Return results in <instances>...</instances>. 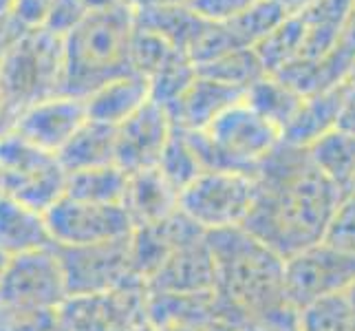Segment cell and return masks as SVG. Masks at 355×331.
Here are the masks:
<instances>
[{"mask_svg":"<svg viewBox=\"0 0 355 331\" xmlns=\"http://www.w3.org/2000/svg\"><path fill=\"white\" fill-rule=\"evenodd\" d=\"M324 243L355 256V199H345L329 226Z\"/></svg>","mask_w":355,"mask_h":331,"instance_id":"obj_28","label":"cell"},{"mask_svg":"<svg viewBox=\"0 0 355 331\" xmlns=\"http://www.w3.org/2000/svg\"><path fill=\"white\" fill-rule=\"evenodd\" d=\"M132 31L135 11L128 5L91 11L64 38L62 95L87 100L108 82L135 73L130 65Z\"/></svg>","mask_w":355,"mask_h":331,"instance_id":"obj_3","label":"cell"},{"mask_svg":"<svg viewBox=\"0 0 355 331\" xmlns=\"http://www.w3.org/2000/svg\"><path fill=\"white\" fill-rule=\"evenodd\" d=\"M254 3L256 0H188V5L207 22H230Z\"/></svg>","mask_w":355,"mask_h":331,"instance_id":"obj_29","label":"cell"},{"mask_svg":"<svg viewBox=\"0 0 355 331\" xmlns=\"http://www.w3.org/2000/svg\"><path fill=\"white\" fill-rule=\"evenodd\" d=\"M188 0H126V5L132 11H146V9H159V7H170V5H181Z\"/></svg>","mask_w":355,"mask_h":331,"instance_id":"obj_32","label":"cell"},{"mask_svg":"<svg viewBox=\"0 0 355 331\" xmlns=\"http://www.w3.org/2000/svg\"><path fill=\"white\" fill-rule=\"evenodd\" d=\"M287 18H289L287 9L278 0H256L248 11H243L241 16L225 24L234 33L236 42L243 49H254L274 29H278Z\"/></svg>","mask_w":355,"mask_h":331,"instance_id":"obj_21","label":"cell"},{"mask_svg":"<svg viewBox=\"0 0 355 331\" xmlns=\"http://www.w3.org/2000/svg\"><path fill=\"white\" fill-rule=\"evenodd\" d=\"M84 5L89 7V11H106L119 5H126V0H84Z\"/></svg>","mask_w":355,"mask_h":331,"instance_id":"obj_33","label":"cell"},{"mask_svg":"<svg viewBox=\"0 0 355 331\" xmlns=\"http://www.w3.org/2000/svg\"><path fill=\"white\" fill-rule=\"evenodd\" d=\"M177 53H183V51L175 49L155 31H148L135 24V31L130 38V65L135 73H139V76L150 80L155 73L159 69H164Z\"/></svg>","mask_w":355,"mask_h":331,"instance_id":"obj_25","label":"cell"},{"mask_svg":"<svg viewBox=\"0 0 355 331\" xmlns=\"http://www.w3.org/2000/svg\"><path fill=\"white\" fill-rule=\"evenodd\" d=\"M355 7V0H315L300 16L307 27L304 46L298 60H322L338 42L342 29Z\"/></svg>","mask_w":355,"mask_h":331,"instance_id":"obj_13","label":"cell"},{"mask_svg":"<svg viewBox=\"0 0 355 331\" xmlns=\"http://www.w3.org/2000/svg\"><path fill=\"white\" fill-rule=\"evenodd\" d=\"M148 102L150 80L139 76V73H130V76L108 82L106 87L87 97V110L89 119L119 126Z\"/></svg>","mask_w":355,"mask_h":331,"instance_id":"obj_12","label":"cell"},{"mask_svg":"<svg viewBox=\"0 0 355 331\" xmlns=\"http://www.w3.org/2000/svg\"><path fill=\"white\" fill-rule=\"evenodd\" d=\"M89 121L87 100L78 97H62V100L49 102L40 108H35L27 117V130L31 135H38L35 139H42L46 144L67 146L69 139Z\"/></svg>","mask_w":355,"mask_h":331,"instance_id":"obj_15","label":"cell"},{"mask_svg":"<svg viewBox=\"0 0 355 331\" xmlns=\"http://www.w3.org/2000/svg\"><path fill=\"white\" fill-rule=\"evenodd\" d=\"M126 192H130L132 207L148 226H155L179 210V192L159 168L130 175Z\"/></svg>","mask_w":355,"mask_h":331,"instance_id":"obj_16","label":"cell"},{"mask_svg":"<svg viewBox=\"0 0 355 331\" xmlns=\"http://www.w3.org/2000/svg\"><path fill=\"white\" fill-rule=\"evenodd\" d=\"M135 24L155 31L179 51L188 53L207 27V20H203L188 3H181L159 9L135 11Z\"/></svg>","mask_w":355,"mask_h":331,"instance_id":"obj_14","label":"cell"},{"mask_svg":"<svg viewBox=\"0 0 355 331\" xmlns=\"http://www.w3.org/2000/svg\"><path fill=\"white\" fill-rule=\"evenodd\" d=\"M49 7H51V0H14V7H11L9 14H14L22 27L33 31L44 27Z\"/></svg>","mask_w":355,"mask_h":331,"instance_id":"obj_30","label":"cell"},{"mask_svg":"<svg viewBox=\"0 0 355 331\" xmlns=\"http://www.w3.org/2000/svg\"><path fill=\"white\" fill-rule=\"evenodd\" d=\"M11 7H14V0H0V16L9 14Z\"/></svg>","mask_w":355,"mask_h":331,"instance_id":"obj_36","label":"cell"},{"mask_svg":"<svg viewBox=\"0 0 355 331\" xmlns=\"http://www.w3.org/2000/svg\"><path fill=\"white\" fill-rule=\"evenodd\" d=\"M302 331H355L345 291L315 300L300 312Z\"/></svg>","mask_w":355,"mask_h":331,"instance_id":"obj_26","label":"cell"},{"mask_svg":"<svg viewBox=\"0 0 355 331\" xmlns=\"http://www.w3.org/2000/svg\"><path fill=\"white\" fill-rule=\"evenodd\" d=\"M159 170H162L164 177L173 183V188L179 194L186 190L199 175H203L199 159L190 148L186 133H183L179 126L173 128V135H170L166 151L162 155V162H159Z\"/></svg>","mask_w":355,"mask_h":331,"instance_id":"obj_23","label":"cell"},{"mask_svg":"<svg viewBox=\"0 0 355 331\" xmlns=\"http://www.w3.org/2000/svg\"><path fill=\"white\" fill-rule=\"evenodd\" d=\"M256 199V181L245 173H203L179 194V210L205 232L243 226Z\"/></svg>","mask_w":355,"mask_h":331,"instance_id":"obj_5","label":"cell"},{"mask_svg":"<svg viewBox=\"0 0 355 331\" xmlns=\"http://www.w3.org/2000/svg\"><path fill=\"white\" fill-rule=\"evenodd\" d=\"M62 82L64 38L46 29H33L24 33L0 67V84L18 95L62 93Z\"/></svg>","mask_w":355,"mask_h":331,"instance_id":"obj_6","label":"cell"},{"mask_svg":"<svg viewBox=\"0 0 355 331\" xmlns=\"http://www.w3.org/2000/svg\"><path fill=\"white\" fill-rule=\"evenodd\" d=\"M197 76L199 71L192 65L188 53H177L164 69H159L150 78V102L170 108L190 89V84L197 80Z\"/></svg>","mask_w":355,"mask_h":331,"instance_id":"obj_24","label":"cell"},{"mask_svg":"<svg viewBox=\"0 0 355 331\" xmlns=\"http://www.w3.org/2000/svg\"><path fill=\"white\" fill-rule=\"evenodd\" d=\"M355 280V256L324 241L285 261V298L293 309L345 291Z\"/></svg>","mask_w":355,"mask_h":331,"instance_id":"obj_7","label":"cell"},{"mask_svg":"<svg viewBox=\"0 0 355 331\" xmlns=\"http://www.w3.org/2000/svg\"><path fill=\"white\" fill-rule=\"evenodd\" d=\"M29 29L22 27V24L14 18V14H3V16H0V67H3L7 53L20 42V38Z\"/></svg>","mask_w":355,"mask_h":331,"instance_id":"obj_31","label":"cell"},{"mask_svg":"<svg viewBox=\"0 0 355 331\" xmlns=\"http://www.w3.org/2000/svg\"><path fill=\"white\" fill-rule=\"evenodd\" d=\"M304 35H307V27H304L302 16L293 14L278 29L269 33L263 42L254 46L267 71V76H276L287 65H291L293 60L300 58L304 46Z\"/></svg>","mask_w":355,"mask_h":331,"instance_id":"obj_20","label":"cell"},{"mask_svg":"<svg viewBox=\"0 0 355 331\" xmlns=\"http://www.w3.org/2000/svg\"><path fill=\"white\" fill-rule=\"evenodd\" d=\"M252 177L256 199L245 232L285 261L324 241L345 194L313 164L309 148L280 139Z\"/></svg>","mask_w":355,"mask_h":331,"instance_id":"obj_1","label":"cell"},{"mask_svg":"<svg viewBox=\"0 0 355 331\" xmlns=\"http://www.w3.org/2000/svg\"><path fill=\"white\" fill-rule=\"evenodd\" d=\"M89 14L91 11L84 5V0H51L49 16L42 29L60 35V38H67L73 29L80 27Z\"/></svg>","mask_w":355,"mask_h":331,"instance_id":"obj_27","label":"cell"},{"mask_svg":"<svg viewBox=\"0 0 355 331\" xmlns=\"http://www.w3.org/2000/svg\"><path fill=\"white\" fill-rule=\"evenodd\" d=\"M197 71L203 78L216 80L241 91H248L252 84H256L261 78L267 76L256 49H236V51L218 58L210 65L199 67Z\"/></svg>","mask_w":355,"mask_h":331,"instance_id":"obj_22","label":"cell"},{"mask_svg":"<svg viewBox=\"0 0 355 331\" xmlns=\"http://www.w3.org/2000/svg\"><path fill=\"white\" fill-rule=\"evenodd\" d=\"M67 159L87 170L104 168L115 162L117 126L89 119L64 146Z\"/></svg>","mask_w":355,"mask_h":331,"instance_id":"obj_19","label":"cell"},{"mask_svg":"<svg viewBox=\"0 0 355 331\" xmlns=\"http://www.w3.org/2000/svg\"><path fill=\"white\" fill-rule=\"evenodd\" d=\"M345 102H347V82L338 84L334 89L304 97L298 115L283 130V142L300 146V148H309L313 142L338 128Z\"/></svg>","mask_w":355,"mask_h":331,"instance_id":"obj_11","label":"cell"},{"mask_svg":"<svg viewBox=\"0 0 355 331\" xmlns=\"http://www.w3.org/2000/svg\"><path fill=\"white\" fill-rule=\"evenodd\" d=\"M243 100L245 91L197 76L190 89L166 110L175 126L183 130H205L216 117H221L227 108L236 106Z\"/></svg>","mask_w":355,"mask_h":331,"instance_id":"obj_10","label":"cell"},{"mask_svg":"<svg viewBox=\"0 0 355 331\" xmlns=\"http://www.w3.org/2000/svg\"><path fill=\"white\" fill-rule=\"evenodd\" d=\"M157 283L170 294H203L216 287V267L207 232L181 243L170 259L159 267Z\"/></svg>","mask_w":355,"mask_h":331,"instance_id":"obj_9","label":"cell"},{"mask_svg":"<svg viewBox=\"0 0 355 331\" xmlns=\"http://www.w3.org/2000/svg\"><path fill=\"white\" fill-rule=\"evenodd\" d=\"M278 3L287 9L289 16H293V14H300V11H304L309 5H313L315 0H278Z\"/></svg>","mask_w":355,"mask_h":331,"instance_id":"obj_34","label":"cell"},{"mask_svg":"<svg viewBox=\"0 0 355 331\" xmlns=\"http://www.w3.org/2000/svg\"><path fill=\"white\" fill-rule=\"evenodd\" d=\"M302 100L304 97L296 89H291L276 76H265L245 91V102L261 117L272 121L280 133L298 115Z\"/></svg>","mask_w":355,"mask_h":331,"instance_id":"obj_17","label":"cell"},{"mask_svg":"<svg viewBox=\"0 0 355 331\" xmlns=\"http://www.w3.org/2000/svg\"><path fill=\"white\" fill-rule=\"evenodd\" d=\"M221 318L243 327L287 305L285 259L241 226L207 232Z\"/></svg>","mask_w":355,"mask_h":331,"instance_id":"obj_2","label":"cell"},{"mask_svg":"<svg viewBox=\"0 0 355 331\" xmlns=\"http://www.w3.org/2000/svg\"><path fill=\"white\" fill-rule=\"evenodd\" d=\"M173 128L175 124L164 106L155 102L141 106L124 124L117 126V166L130 175L159 168Z\"/></svg>","mask_w":355,"mask_h":331,"instance_id":"obj_8","label":"cell"},{"mask_svg":"<svg viewBox=\"0 0 355 331\" xmlns=\"http://www.w3.org/2000/svg\"><path fill=\"white\" fill-rule=\"evenodd\" d=\"M309 155L313 164L336 183L347 199L355 177V135L336 128L313 142L309 146Z\"/></svg>","mask_w":355,"mask_h":331,"instance_id":"obj_18","label":"cell"},{"mask_svg":"<svg viewBox=\"0 0 355 331\" xmlns=\"http://www.w3.org/2000/svg\"><path fill=\"white\" fill-rule=\"evenodd\" d=\"M345 296H347V303H349L351 318H353V329H355V280L345 289Z\"/></svg>","mask_w":355,"mask_h":331,"instance_id":"obj_35","label":"cell"},{"mask_svg":"<svg viewBox=\"0 0 355 331\" xmlns=\"http://www.w3.org/2000/svg\"><path fill=\"white\" fill-rule=\"evenodd\" d=\"M183 133L203 173L254 175L261 159L283 139V133L272 121L261 117L245 100L227 108L205 130Z\"/></svg>","mask_w":355,"mask_h":331,"instance_id":"obj_4","label":"cell"}]
</instances>
